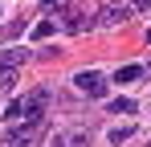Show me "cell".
Here are the masks:
<instances>
[{
	"label": "cell",
	"mask_w": 151,
	"mask_h": 147,
	"mask_svg": "<svg viewBox=\"0 0 151 147\" xmlns=\"http://www.w3.org/2000/svg\"><path fill=\"white\" fill-rule=\"evenodd\" d=\"M131 4H139V8H151V0H131Z\"/></svg>",
	"instance_id": "8fae6325"
},
{
	"label": "cell",
	"mask_w": 151,
	"mask_h": 147,
	"mask_svg": "<svg viewBox=\"0 0 151 147\" xmlns=\"http://www.w3.org/2000/svg\"><path fill=\"white\" fill-rule=\"evenodd\" d=\"M135 78H143V66H123L119 70V82H135Z\"/></svg>",
	"instance_id": "ba28073f"
},
{
	"label": "cell",
	"mask_w": 151,
	"mask_h": 147,
	"mask_svg": "<svg viewBox=\"0 0 151 147\" xmlns=\"http://www.w3.org/2000/svg\"><path fill=\"white\" fill-rule=\"evenodd\" d=\"M147 41H151V33H147Z\"/></svg>",
	"instance_id": "4fadbf2b"
},
{
	"label": "cell",
	"mask_w": 151,
	"mask_h": 147,
	"mask_svg": "<svg viewBox=\"0 0 151 147\" xmlns=\"http://www.w3.org/2000/svg\"><path fill=\"white\" fill-rule=\"evenodd\" d=\"M74 86L82 90V94H90V98H102V94H106V78H102L98 70H82L74 78Z\"/></svg>",
	"instance_id": "7a4b0ae2"
},
{
	"label": "cell",
	"mask_w": 151,
	"mask_h": 147,
	"mask_svg": "<svg viewBox=\"0 0 151 147\" xmlns=\"http://www.w3.org/2000/svg\"><path fill=\"white\" fill-rule=\"evenodd\" d=\"M127 17H131V8H127V4H106V8H102V21H98V24H123Z\"/></svg>",
	"instance_id": "3957f363"
},
{
	"label": "cell",
	"mask_w": 151,
	"mask_h": 147,
	"mask_svg": "<svg viewBox=\"0 0 151 147\" xmlns=\"http://www.w3.org/2000/svg\"><path fill=\"white\" fill-rule=\"evenodd\" d=\"M17 86V70H0V90H12Z\"/></svg>",
	"instance_id": "30bf717a"
},
{
	"label": "cell",
	"mask_w": 151,
	"mask_h": 147,
	"mask_svg": "<svg viewBox=\"0 0 151 147\" xmlns=\"http://www.w3.org/2000/svg\"><path fill=\"white\" fill-rule=\"evenodd\" d=\"M53 33V21H41V24H33V41H45Z\"/></svg>",
	"instance_id": "9c48e42d"
},
{
	"label": "cell",
	"mask_w": 151,
	"mask_h": 147,
	"mask_svg": "<svg viewBox=\"0 0 151 147\" xmlns=\"http://www.w3.org/2000/svg\"><path fill=\"white\" fill-rule=\"evenodd\" d=\"M45 4H61V0H45Z\"/></svg>",
	"instance_id": "7c38bea8"
},
{
	"label": "cell",
	"mask_w": 151,
	"mask_h": 147,
	"mask_svg": "<svg viewBox=\"0 0 151 147\" xmlns=\"http://www.w3.org/2000/svg\"><path fill=\"white\" fill-rule=\"evenodd\" d=\"M131 110H135L131 98H114V102H110V115H131Z\"/></svg>",
	"instance_id": "8992f818"
},
{
	"label": "cell",
	"mask_w": 151,
	"mask_h": 147,
	"mask_svg": "<svg viewBox=\"0 0 151 147\" xmlns=\"http://www.w3.org/2000/svg\"><path fill=\"white\" fill-rule=\"evenodd\" d=\"M131 135H135V127H114V131H110V143L119 147V143H127Z\"/></svg>",
	"instance_id": "52a82bcc"
},
{
	"label": "cell",
	"mask_w": 151,
	"mask_h": 147,
	"mask_svg": "<svg viewBox=\"0 0 151 147\" xmlns=\"http://www.w3.org/2000/svg\"><path fill=\"white\" fill-rule=\"evenodd\" d=\"M21 61H25V49H4L0 53V70H21Z\"/></svg>",
	"instance_id": "277c9868"
},
{
	"label": "cell",
	"mask_w": 151,
	"mask_h": 147,
	"mask_svg": "<svg viewBox=\"0 0 151 147\" xmlns=\"http://www.w3.org/2000/svg\"><path fill=\"white\" fill-rule=\"evenodd\" d=\"M8 122H21L25 119V98H17V102H8V115H4Z\"/></svg>",
	"instance_id": "5b68a950"
},
{
	"label": "cell",
	"mask_w": 151,
	"mask_h": 147,
	"mask_svg": "<svg viewBox=\"0 0 151 147\" xmlns=\"http://www.w3.org/2000/svg\"><path fill=\"white\" fill-rule=\"evenodd\" d=\"M37 135H41V122H12V131H8V147H29L37 143Z\"/></svg>",
	"instance_id": "6da1fadb"
}]
</instances>
